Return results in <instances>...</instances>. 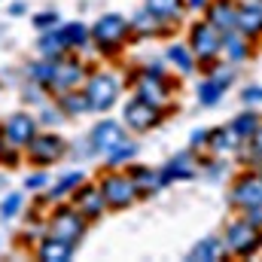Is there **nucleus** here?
<instances>
[{
  "label": "nucleus",
  "instance_id": "nucleus-5",
  "mask_svg": "<svg viewBox=\"0 0 262 262\" xmlns=\"http://www.w3.org/2000/svg\"><path fill=\"white\" fill-rule=\"evenodd\" d=\"M82 89H85L92 113H107L122 98V79L116 73H110V70H92L89 79L82 82Z\"/></svg>",
  "mask_w": 262,
  "mask_h": 262
},
{
  "label": "nucleus",
  "instance_id": "nucleus-39",
  "mask_svg": "<svg viewBox=\"0 0 262 262\" xmlns=\"http://www.w3.org/2000/svg\"><path fill=\"white\" fill-rule=\"evenodd\" d=\"M49 183V177H46V171H37V174H31L28 180H25V186L31 189V192H37V189H43Z\"/></svg>",
  "mask_w": 262,
  "mask_h": 262
},
{
  "label": "nucleus",
  "instance_id": "nucleus-15",
  "mask_svg": "<svg viewBox=\"0 0 262 262\" xmlns=\"http://www.w3.org/2000/svg\"><path fill=\"white\" fill-rule=\"evenodd\" d=\"M131 21V37H137V40H149V37H171L174 34V28L177 25H168L165 18H159L152 9H137L134 15L128 18Z\"/></svg>",
  "mask_w": 262,
  "mask_h": 262
},
{
  "label": "nucleus",
  "instance_id": "nucleus-16",
  "mask_svg": "<svg viewBox=\"0 0 262 262\" xmlns=\"http://www.w3.org/2000/svg\"><path fill=\"white\" fill-rule=\"evenodd\" d=\"M34 134H37V119L31 116V113H12L6 122H3V140L9 143V146H18V149H25L31 140H34Z\"/></svg>",
  "mask_w": 262,
  "mask_h": 262
},
{
  "label": "nucleus",
  "instance_id": "nucleus-27",
  "mask_svg": "<svg viewBox=\"0 0 262 262\" xmlns=\"http://www.w3.org/2000/svg\"><path fill=\"white\" fill-rule=\"evenodd\" d=\"M226 85L223 82H216L213 76H201L198 79V85H195V101L201 104V107H216L223 98H226Z\"/></svg>",
  "mask_w": 262,
  "mask_h": 262
},
{
  "label": "nucleus",
  "instance_id": "nucleus-35",
  "mask_svg": "<svg viewBox=\"0 0 262 262\" xmlns=\"http://www.w3.org/2000/svg\"><path fill=\"white\" fill-rule=\"evenodd\" d=\"M241 104L244 107H262V85L259 82H250L241 89Z\"/></svg>",
  "mask_w": 262,
  "mask_h": 262
},
{
  "label": "nucleus",
  "instance_id": "nucleus-34",
  "mask_svg": "<svg viewBox=\"0 0 262 262\" xmlns=\"http://www.w3.org/2000/svg\"><path fill=\"white\" fill-rule=\"evenodd\" d=\"M134 156H137V143L134 140H125V143H119L113 152H107L104 159H107V168H128L131 162H134Z\"/></svg>",
  "mask_w": 262,
  "mask_h": 262
},
{
  "label": "nucleus",
  "instance_id": "nucleus-22",
  "mask_svg": "<svg viewBox=\"0 0 262 262\" xmlns=\"http://www.w3.org/2000/svg\"><path fill=\"white\" fill-rule=\"evenodd\" d=\"M186 259L189 262H223V259H229V250H226L223 235H204V238H198Z\"/></svg>",
  "mask_w": 262,
  "mask_h": 262
},
{
  "label": "nucleus",
  "instance_id": "nucleus-17",
  "mask_svg": "<svg viewBox=\"0 0 262 262\" xmlns=\"http://www.w3.org/2000/svg\"><path fill=\"white\" fill-rule=\"evenodd\" d=\"M165 64H168L171 73H177L180 79H186V76H192L198 70V58H195V52L189 49L186 40H174V43L165 46Z\"/></svg>",
  "mask_w": 262,
  "mask_h": 262
},
{
  "label": "nucleus",
  "instance_id": "nucleus-11",
  "mask_svg": "<svg viewBox=\"0 0 262 262\" xmlns=\"http://www.w3.org/2000/svg\"><path fill=\"white\" fill-rule=\"evenodd\" d=\"M162 186H174V183H186V180H195L201 174V162H198L195 149H183V152H174L162 168Z\"/></svg>",
  "mask_w": 262,
  "mask_h": 262
},
{
  "label": "nucleus",
  "instance_id": "nucleus-33",
  "mask_svg": "<svg viewBox=\"0 0 262 262\" xmlns=\"http://www.w3.org/2000/svg\"><path fill=\"white\" fill-rule=\"evenodd\" d=\"M52 76H55V61H49V58H40V61L28 64V79L37 82V85H43L46 92L52 85Z\"/></svg>",
  "mask_w": 262,
  "mask_h": 262
},
{
  "label": "nucleus",
  "instance_id": "nucleus-31",
  "mask_svg": "<svg viewBox=\"0 0 262 262\" xmlns=\"http://www.w3.org/2000/svg\"><path fill=\"white\" fill-rule=\"evenodd\" d=\"M229 125L241 134V140H250V137L259 131V125H262V113L256 110V107H247V110H244V113H238Z\"/></svg>",
  "mask_w": 262,
  "mask_h": 262
},
{
  "label": "nucleus",
  "instance_id": "nucleus-8",
  "mask_svg": "<svg viewBox=\"0 0 262 262\" xmlns=\"http://www.w3.org/2000/svg\"><path fill=\"white\" fill-rule=\"evenodd\" d=\"M98 183H101V192L107 198V207L110 210H125V207H131L140 198L137 186L131 183L128 171H122V168H107Z\"/></svg>",
  "mask_w": 262,
  "mask_h": 262
},
{
  "label": "nucleus",
  "instance_id": "nucleus-3",
  "mask_svg": "<svg viewBox=\"0 0 262 262\" xmlns=\"http://www.w3.org/2000/svg\"><path fill=\"white\" fill-rule=\"evenodd\" d=\"M131 89H134V95H140V98H146V101H152V104L171 110V104H174L180 85H177V79L171 76V70L156 73V70H143V67H140V70L131 76Z\"/></svg>",
  "mask_w": 262,
  "mask_h": 262
},
{
  "label": "nucleus",
  "instance_id": "nucleus-18",
  "mask_svg": "<svg viewBox=\"0 0 262 262\" xmlns=\"http://www.w3.org/2000/svg\"><path fill=\"white\" fill-rule=\"evenodd\" d=\"M238 3H241V0H210L201 15H204L216 31L229 34V31H235V25H238Z\"/></svg>",
  "mask_w": 262,
  "mask_h": 262
},
{
  "label": "nucleus",
  "instance_id": "nucleus-7",
  "mask_svg": "<svg viewBox=\"0 0 262 262\" xmlns=\"http://www.w3.org/2000/svg\"><path fill=\"white\" fill-rule=\"evenodd\" d=\"M168 113H171V110H165V107H159V104H152V101L134 95V98L125 101V107H122V122H125L128 131L146 134V131L159 128V125L168 119Z\"/></svg>",
  "mask_w": 262,
  "mask_h": 262
},
{
  "label": "nucleus",
  "instance_id": "nucleus-40",
  "mask_svg": "<svg viewBox=\"0 0 262 262\" xmlns=\"http://www.w3.org/2000/svg\"><path fill=\"white\" fill-rule=\"evenodd\" d=\"M244 216H247L250 223H256V226H259V229H262V204H259V207H250V210H247Z\"/></svg>",
  "mask_w": 262,
  "mask_h": 262
},
{
  "label": "nucleus",
  "instance_id": "nucleus-42",
  "mask_svg": "<svg viewBox=\"0 0 262 262\" xmlns=\"http://www.w3.org/2000/svg\"><path fill=\"white\" fill-rule=\"evenodd\" d=\"M259 46H262V40H259Z\"/></svg>",
  "mask_w": 262,
  "mask_h": 262
},
{
  "label": "nucleus",
  "instance_id": "nucleus-38",
  "mask_svg": "<svg viewBox=\"0 0 262 262\" xmlns=\"http://www.w3.org/2000/svg\"><path fill=\"white\" fill-rule=\"evenodd\" d=\"M34 28H37V31H52V28H58V12H55V9H52V12H49V9H46V12H37V15H34Z\"/></svg>",
  "mask_w": 262,
  "mask_h": 262
},
{
  "label": "nucleus",
  "instance_id": "nucleus-12",
  "mask_svg": "<svg viewBox=\"0 0 262 262\" xmlns=\"http://www.w3.org/2000/svg\"><path fill=\"white\" fill-rule=\"evenodd\" d=\"M125 140H128V128H125V122H116V119H101L89 131V149L95 156H107Z\"/></svg>",
  "mask_w": 262,
  "mask_h": 262
},
{
  "label": "nucleus",
  "instance_id": "nucleus-4",
  "mask_svg": "<svg viewBox=\"0 0 262 262\" xmlns=\"http://www.w3.org/2000/svg\"><path fill=\"white\" fill-rule=\"evenodd\" d=\"M186 43H189V49L195 52L198 70H204L207 64H213V61L223 58V31H216L204 15L195 18V21L186 28Z\"/></svg>",
  "mask_w": 262,
  "mask_h": 262
},
{
  "label": "nucleus",
  "instance_id": "nucleus-10",
  "mask_svg": "<svg viewBox=\"0 0 262 262\" xmlns=\"http://www.w3.org/2000/svg\"><path fill=\"white\" fill-rule=\"evenodd\" d=\"M85 229H89V220H85L73 204H58L55 213L49 216V235L64 238L70 244H79L82 235H85Z\"/></svg>",
  "mask_w": 262,
  "mask_h": 262
},
{
  "label": "nucleus",
  "instance_id": "nucleus-20",
  "mask_svg": "<svg viewBox=\"0 0 262 262\" xmlns=\"http://www.w3.org/2000/svg\"><path fill=\"white\" fill-rule=\"evenodd\" d=\"M244 143H247V140H241V134L232 128L229 122H226V125L210 128V143H207V152L223 156V159H232V156H238V149H241Z\"/></svg>",
  "mask_w": 262,
  "mask_h": 262
},
{
  "label": "nucleus",
  "instance_id": "nucleus-30",
  "mask_svg": "<svg viewBox=\"0 0 262 262\" xmlns=\"http://www.w3.org/2000/svg\"><path fill=\"white\" fill-rule=\"evenodd\" d=\"M238 165L241 168H262V125H259V131L238 149Z\"/></svg>",
  "mask_w": 262,
  "mask_h": 262
},
{
  "label": "nucleus",
  "instance_id": "nucleus-14",
  "mask_svg": "<svg viewBox=\"0 0 262 262\" xmlns=\"http://www.w3.org/2000/svg\"><path fill=\"white\" fill-rule=\"evenodd\" d=\"M70 204L89 220V223H95V220H101L110 207H107V198H104V192H101V183H79L76 186V192L70 195Z\"/></svg>",
  "mask_w": 262,
  "mask_h": 262
},
{
  "label": "nucleus",
  "instance_id": "nucleus-26",
  "mask_svg": "<svg viewBox=\"0 0 262 262\" xmlns=\"http://www.w3.org/2000/svg\"><path fill=\"white\" fill-rule=\"evenodd\" d=\"M61 37H64L67 49L70 52H82L85 46H92V28H85L82 21H67V25H58Z\"/></svg>",
  "mask_w": 262,
  "mask_h": 262
},
{
  "label": "nucleus",
  "instance_id": "nucleus-1",
  "mask_svg": "<svg viewBox=\"0 0 262 262\" xmlns=\"http://www.w3.org/2000/svg\"><path fill=\"white\" fill-rule=\"evenodd\" d=\"M131 43V21L122 12H104L92 25V46L104 58H116Z\"/></svg>",
  "mask_w": 262,
  "mask_h": 262
},
{
  "label": "nucleus",
  "instance_id": "nucleus-36",
  "mask_svg": "<svg viewBox=\"0 0 262 262\" xmlns=\"http://www.w3.org/2000/svg\"><path fill=\"white\" fill-rule=\"evenodd\" d=\"M207 143H210V128H192L189 134V149H195L198 156L207 152Z\"/></svg>",
  "mask_w": 262,
  "mask_h": 262
},
{
  "label": "nucleus",
  "instance_id": "nucleus-2",
  "mask_svg": "<svg viewBox=\"0 0 262 262\" xmlns=\"http://www.w3.org/2000/svg\"><path fill=\"white\" fill-rule=\"evenodd\" d=\"M223 241H226L229 256H235V259H253L262 253V229L256 223H250L244 213H238L226 223Z\"/></svg>",
  "mask_w": 262,
  "mask_h": 262
},
{
  "label": "nucleus",
  "instance_id": "nucleus-19",
  "mask_svg": "<svg viewBox=\"0 0 262 262\" xmlns=\"http://www.w3.org/2000/svg\"><path fill=\"white\" fill-rule=\"evenodd\" d=\"M247 40L259 46L262 40V0H241L238 3V25H235Z\"/></svg>",
  "mask_w": 262,
  "mask_h": 262
},
{
  "label": "nucleus",
  "instance_id": "nucleus-24",
  "mask_svg": "<svg viewBox=\"0 0 262 262\" xmlns=\"http://www.w3.org/2000/svg\"><path fill=\"white\" fill-rule=\"evenodd\" d=\"M73 247L76 244H70L64 238H55V235H46L40 244H37V256L43 262H67L73 256Z\"/></svg>",
  "mask_w": 262,
  "mask_h": 262
},
{
  "label": "nucleus",
  "instance_id": "nucleus-13",
  "mask_svg": "<svg viewBox=\"0 0 262 262\" xmlns=\"http://www.w3.org/2000/svg\"><path fill=\"white\" fill-rule=\"evenodd\" d=\"M85 79H89L85 64L67 52L64 58H58V61H55V76H52L49 92H52V95H61V92H70V89H82V82H85Z\"/></svg>",
  "mask_w": 262,
  "mask_h": 262
},
{
  "label": "nucleus",
  "instance_id": "nucleus-29",
  "mask_svg": "<svg viewBox=\"0 0 262 262\" xmlns=\"http://www.w3.org/2000/svg\"><path fill=\"white\" fill-rule=\"evenodd\" d=\"M146 9H152L159 18H165L168 25H180L183 12H186V3L183 0H143Z\"/></svg>",
  "mask_w": 262,
  "mask_h": 262
},
{
  "label": "nucleus",
  "instance_id": "nucleus-41",
  "mask_svg": "<svg viewBox=\"0 0 262 262\" xmlns=\"http://www.w3.org/2000/svg\"><path fill=\"white\" fill-rule=\"evenodd\" d=\"M9 12H12V15H21V12H25V3H12Z\"/></svg>",
  "mask_w": 262,
  "mask_h": 262
},
{
  "label": "nucleus",
  "instance_id": "nucleus-23",
  "mask_svg": "<svg viewBox=\"0 0 262 262\" xmlns=\"http://www.w3.org/2000/svg\"><path fill=\"white\" fill-rule=\"evenodd\" d=\"M125 171H128L131 183L137 186L140 198H146V195H152V192H159V189H165V186H162V174H159L156 168H146V165H128Z\"/></svg>",
  "mask_w": 262,
  "mask_h": 262
},
{
  "label": "nucleus",
  "instance_id": "nucleus-32",
  "mask_svg": "<svg viewBox=\"0 0 262 262\" xmlns=\"http://www.w3.org/2000/svg\"><path fill=\"white\" fill-rule=\"evenodd\" d=\"M82 180H85V174H82L79 168H76V171H67V174H61V177L55 180V186L49 189V198H52V201H61V198L73 195Z\"/></svg>",
  "mask_w": 262,
  "mask_h": 262
},
{
  "label": "nucleus",
  "instance_id": "nucleus-28",
  "mask_svg": "<svg viewBox=\"0 0 262 262\" xmlns=\"http://www.w3.org/2000/svg\"><path fill=\"white\" fill-rule=\"evenodd\" d=\"M58 110L64 116H82V113H92L89 107V98H85V89H70L58 95Z\"/></svg>",
  "mask_w": 262,
  "mask_h": 262
},
{
  "label": "nucleus",
  "instance_id": "nucleus-21",
  "mask_svg": "<svg viewBox=\"0 0 262 262\" xmlns=\"http://www.w3.org/2000/svg\"><path fill=\"white\" fill-rule=\"evenodd\" d=\"M253 49H256V43L247 40L238 28L229 31V34H223V58L232 61L235 67L244 64V61H250V58H253Z\"/></svg>",
  "mask_w": 262,
  "mask_h": 262
},
{
  "label": "nucleus",
  "instance_id": "nucleus-25",
  "mask_svg": "<svg viewBox=\"0 0 262 262\" xmlns=\"http://www.w3.org/2000/svg\"><path fill=\"white\" fill-rule=\"evenodd\" d=\"M37 52H40V58L58 61V58H64L70 49H67L61 31H58V28H52V31H43V34H40V40H37Z\"/></svg>",
  "mask_w": 262,
  "mask_h": 262
},
{
  "label": "nucleus",
  "instance_id": "nucleus-6",
  "mask_svg": "<svg viewBox=\"0 0 262 262\" xmlns=\"http://www.w3.org/2000/svg\"><path fill=\"white\" fill-rule=\"evenodd\" d=\"M262 204V168H241L229 180V207L235 213H247Z\"/></svg>",
  "mask_w": 262,
  "mask_h": 262
},
{
  "label": "nucleus",
  "instance_id": "nucleus-9",
  "mask_svg": "<svg viewBox=\"0 0 262 262\" xmlns=\"http://www.w3.org/2000/svg\"><path fill=\"white\" fill-rule=\"evenodd\" d=\"M28 159L37 165V168H49L55 162H61L67 152V140L58 134V131H37L34 140L25 146Z\"/></svg>",
  "mask_w": 262,
  "mask_h": 262
},
{
  "label": "nucleus",
  "instance_id": "nucleus-37",
  "mask_svg": "<svg viewBox=\"0 0 262 262\" xmlns=\"http://www.w3.org/2000/svg\"><path fill=\"white\" fill-rule=\"evenodd\" d=\"M18 210H21V195H18V192H12V195L3 198V204H0V216H3V220H12Z\"/></svg>",
  "mask_w": 262,
  "mask_h": 262
}]
</instances>
